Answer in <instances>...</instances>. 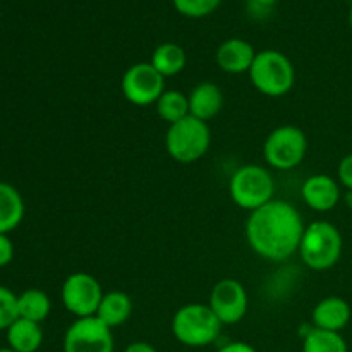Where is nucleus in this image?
<instances>
[{"label":"nucleus","mask_w":352,"mask_h":352,"mask_svg":"<svg viewBox=\"0 0 352 352\" xmlns=\"http://www.w3.org/2000/svg\"><path fill=\"white\" fill-rule=\"evenodd\" d=\"M305 222L299 210L289 201L272 199L250 213L246 239L258 256L270 261H284L299 251Z\"/></svg>","instance_id":"1"},{"label":"nucleus","mask_w":352,"mask_h":352,"mask_svg":"<svg viewBox=\"0 0 352 352\" xmlns=\"http://www.w3.org/2000/svg\"><path fill=\"white\" fill-rule=\"evenodd\" d=\"M172 333L188 347H205L215 342L222 330V323L208 305L191 302L175 311L172 318Z\"/></svg>","instance_id":"2"},{"label":"nucleus","mask_w":352,"mask_h":352,"mask_svg":"<svg viewBox=\"0 0 352 352\" xmlns=\"http://www.w3.org/2000/svg\"><path fill=\"white\" fill-rule=\"evenodd\" d=\"M298 253L311 270H329L340 260L342 236L333 223L325 220L313 222L305 229Z\"/></svg>","instance_id":"3"},{"label":"nucleus","mask_w":352,"mask_h":352,"mask_svg":"<svg viewBox=\"0 0 352 352\" xmlns=\"http://www.w3.org/2000/svg\"><path fill=\"white\" fill-rule=\"evenodd\" d=\"M210 143H212V133L208 124L192 116L170 124L165 134L167 153L177 164L198 162L206 155Z\"/></svg>","instance_id":"4"},{"label":"nucleus","mask_w":352,"mask_h":352,"mask_svg":"<svg viewBox=\"0 0 352 352\" xmlns=\"http://www.w3.org/2000/svg\"><path fill=\"white\" fill-rule=\"evenodd\" d=\"M248 74L258 91L274 98L287 95L296 81L294 65L278 50L258 52Z\"/></svg>","instance_id":"5"},{"label":"nucleus","mask_w":352,"mask_h":352,"mask_svg":"<svg viewBox=\"0 0 352 352\" xmlns=\"http://www.w3.org/2000/svg\"><path fill=\"white\" fill-rule=\"evenodd\" d=\"M230 198L239 208L254 212L274 199L275 182L270 172L260 165H244L237 168L229 182Z\"/></svg>","instance_id":"6"},{"label":"nucleus","mask_w":352,"mask_h":352,"mask_svg":"<svg viewBox=\"0 0 352 352\" xmlns=\"http://www.w3.org/2000/svg\"><path fill=\"white\" fill-rule=\"evenodd\" d=\"M308 151V138L298 126H280L272 131L263 144V157L277 170H292L302 164Z\"/></svg>","instance_id":"7"},{"label":"nucleus","mask_w":352,"mask_h":352,"mask_svg":"<svg viewBox=\"0 0 352 352\" xmlns=\"http://www.w3.org/2000/svg\"><path fill=\"white\" fill-rule=\"evenodd\" d=\"M102 298L103 291L100 282L86 272L69 275L60 289L62 305L76 318L95 316Z\"/></svg>","instance_id":"8"},{"label":"nucleus","mask_w":352,"mask_h":352,"mask_svg":"<svg viewBox=\"0 0 352 352\" xmlns=\"http://www.w3.org/2000/svg\"><path fill=\"white\" fill-rule=\"evenodd\" d=\"M120 88L127 102L138 107H146L157 103L165 91V78L150 62H140L124 72Z\"/></svg>","instance_id":"9"},{"label":"nucleus","mask_w":352,"mask_h":352,"mask_svg":"<svg viewBox=\"0 0 352 352\" xmlns=\"http://www.w3.org/2000/svg\"><path fill=\"white\" fill-rule=\"evenodd\" d=\"M64 352H113L112 329L96 316L76 318L64 336Z\"/></svg>","instance_id":"10"},{"label":"nucleus","mask_w":352,"mask_h":352,"mask_svg":"<svg viewBox=\"0 0 352 352\" xmlns=\"http://www.w3.org/2000/svg\"><path fill=\"white\" fill-rule=\"evenodd\" d=\"M208 306L222 325H236L248 313L246 287L236 278H222L213 285Z\"/></svg>","instance_id":"11"},{"label":"nucleus","mask_w":352,"mask_h":352,"mask_svg":"<svg viewBox=\"0 0 352 352\" xmlns=\"http://www.w3.org/2000/svg\"><path fill=\"white\" fill-rule=\"evenodd\" d=\"M301 196L309 208L320 213L333 210L342 198L339 182L325 174H316L306 179L301 188Z\"/></svg>","instance_id":"12"},{"label":"nucleus","mask_w":352,"mask_h":352,"mask_svg":"<svg viewBox=\"0 0 352 352\" xmlns=\"http://www.w3.org/2000/svg\"><path fill=\"white\" fill-rule=\"evenodd\" d=\"M254 57H256V52H254L253 45L241 38H230V40L223 41L215 54L217 64L227 74L250 72Z\"/></svg>","instance_id":"13"},{"label":"nucleus","mask_w":352,"mask_h":352,"mask_svg":"<svg viewBox=\"0 0 352 352\" xmlns=\"http://www.w3.org/2000/svg\"><path fill=\"white\" fill-rule=\"evenodd\" d=\"M189 100V116L208 122L210 119L217 117L223 107L222 89L215 82H199L188 95Z\"/></svg>","instance_id":"14"},{"label":"nucleus","mask_w":352,"mask_h":352,"mask_svg":"<svg viewBox=\"0 0 352 352\" xmlns=\"http://www.w3.org/2000/svg\"><path fill=\"white\" fill-rule=\"evenodd\" d=\"M351 320V306L346 299L330 296L322 299L313 309V327L329 332H339Z\"/></svg>","instance_id":"15"},{"label":"nucleus","mask_w":352,"mask_h":352,"mask_svg":"<svg viewBox=\"0 0 352 352\" xmlns=\"http://www.w3.org/2000/svg\"><path fill=\"white\" fill-rule=\"evenodd\" d=\"M131 315H133V299L122 291H112L103 294L95 316L109 329H116L124 325Z\"/></svg>","instance_id":"16"},{"label":"nucleus","mask_w":352,"mask_h":352,"mask_svg":"<svg viewBox=\"0 0 352 352\" xmlns=\"http://www.w3.org/2000/svg\"><path fill=\"white\" fill-rule=\"evenodd\" d=\"M7 332V344L14 352H36L43 344V330L40 323L17 318Z\"/></svg>","instance_id":"17"},{"label":"nucleus","mask_w":352,"mask_h":352,"mask_svg":"<svg viewBox=\"0 0 352 352\" xmlns=\"http://www.w3.org/2000/svg\"><path fill=\"white\" fill-rule=\"evenodd\" d=\"M24 217V201L14 186L0 182V234L16 229Z\"/></svg>","instance_id":"18"},{"label":"nucleus","mask_w":352,"mask_h":352,"mask_svg":"<svg viewBox=\"0 0 352 352\" xmlns=\"http://www.w3.org/2000/svg\"><path fill=\"white\" fill-rule=\"evenodd\" d=\"M186 62H188V57H186L184 48L168 41V43H162L155 48L150 64L164 78H172V76H177L179 72L184 71Z\"/></svg>","instance_id":"19"},{"label":"nucleus","mask_w":352,"mask_h":352,"mask_svg":"<svg viewBox=\"0 0 352 352\" xmlns=\"http://www.w3.org/2000/svg\"><path fill=\"white\" fill-rule=\"evenodd\" d=\"M52 301L47 292L40 289H28L23 294L17 296V311L19 318L31 320V322L41 323L50 315Z\"/></svg>","instance_id":"20"},{"label":"nucleus","mask_w":352,"mask_h":352,"mask_svg":"<svg viewBox=\"0 0 352 352\" xmlns=\"http://www.w3.org/2000/svg\"><path fill=\"white\" fill-rule=\"evenodd\" d=\"M157 113L164 122L170 124L179 122L189 116V100L188 95L179 89H165L160 98L157 100Z\"/></svg>","instance_id":"21"},{"label":"nucleus","mask_w":352,"mask_h":352,"mask_svg":"<svg viewBox=\"0 0 352 352\" xmlns=\"http://www.w3.org/2000/svg\"><path fill=\"white\" fill-rule=\"evenodd\" d=\"M302 352H349V347L339 332L313 327L302 340Z\"/></svg>","instance_id":"22"},{"label":"nucleus","mask_w":352,"mask_h":352,"mask_svg":"<svg viewBox=\"0 0 352 352\" xmlns=\"http://www.w3.org/2000/svg\"><path fill=\"white\" fill-rule=\"evenodd\" d=\"M172 2H174L177 12H181L182 16L198 19V17H205L212 14L220 6L222 0H172Z\"/></svg>","instance_id":"23"},{"label":"nucleus","mask_w":352,"mask_h":352,"mask_svg":"<svg viewBox=\"0 0 352 352\" xmlns=\"http://www.w3.org/2000/svg\"><path fill=\"white\" fill-rule=\"evenodd\" d=\"M17 318V296L10 289L0 285V330L9 329Z\"/></svg>","instance_id":"24"},{"label":"nucleus","mask_w":352,"mask_h":352,"mask_svg":"<svg viewBox=\"0 0 352 352\" xmlns=\"http://www.w3.org/2000/svg\"><path fill=\"white\" fill-rule=\"evenodd\" d=\"M275 3L277 0H248V12L254 19H265L272 12Z\"/></svg>","instance_id":"25"},{"label":"nucleus","mask_w":352,"mask_h":352,"mask_svg":"<svg viewBox=\"0 0 352 352\" xmlns=\"http://www.w3.org/2000/svg\"><path fill=\"white\" fill-rule=\"evenodd\" d=\"M337 177H339L340 184L347 188V191H352V153L340 160L339 168H337Z\"/></svg>","instance_id":"26"},{"label":"nucleus","mask_w":352,"mask_h":352,"mask_svg":"<svg viewBox=\"0 0 352 352\" xmlns=\"http://www.w3.org/2000/svg\"><path fill=\"white\" fill-rule=\"evenodd\" d=\"M14 258V244L7 234H0V268L9 265Z\"/></svg>","instance_id":"27"},{"label":"nucleus","mask_w":352,"mask_h":352,"mask_svg":"<svg viewBox=\"0 0 352 352\" xmlns=\"http://www.w3.org/2000/svg\"><path fill=\"white\" fill-rule=\"evenodd\" d=\"M217 352H258V351L254 349L253 346H250V344L239 342V340H237V342L226 344V346L220 347Z\"/></svg>","instance_id":"28"},{"label":"nucleus","mask_w":352,"mask_h":352,"mask_svg":"<svg viewBox=\"0 0 352 352\" xmlns=\"http://www.w3.org/2000/svg\"><path fill=\"white\" fill-rule=\"evenodd\" d=\"M124 352H158L151 344L143 342V340H138V342L129 344Z\"/></svg>","instance_id":"29"},{"label":"nucleus","mask_w":352,"mask_h":352,"mask_svg":"<svg viewBox=\"0 0 352 352\" xmlns=\"http://www.w3.org/2000/svg\"><path fill=\"white\" fill-rule=\"evenodd\" d=\"M344 203L347 205V208L352 210V191L346 192V196H344Z\"/></svg>","instance_id":"30"},{"label":"nucleus","mask_w":352,"mask_h":352,"mask_svg":"<svg viewBox=\"0 0 352 352\" xmlns=\"http://www.w3.org/2000/svg\"><path fill=\"white\" fill-rule=\"evenodd\" d=\"M349 24H351V30H352V6H351V10H349Z\"/></svg>","instance_id":"31"},{"label":"nucleus","mask_w":352,"mask_h":352,"mask_svg":"<svg viewBox=\"0 0 352 352\" xmlns=\"http://www.w3.org/2000/svg\"><path fill=\"white\" fill-rule=\"evenodd\" d=\"M0 352H14V351L9 349V347H3V349H0Z\"/></svg>","instance_id":"32"}]
</instances>
